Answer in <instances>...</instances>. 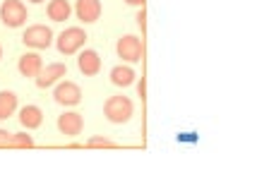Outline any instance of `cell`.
<instances>
[{
  "label": "cell",
  "instance_id": "1",
  "mask_svg": "<svg viewBox=\"0 0 257 192\" xmlns=\"http://www.w3.org/2000/svg\"><path fill=\"white\" fill-rule=\"evenodd\" d=\"M133 111H135L133 101H130L127 96H123V94L111 96V99L106 101V106H103V115H106L111 123H115V125L127 123V120L133 118Z\"/></svg>",
  "mask_w": 257,
  "mask_h": 192
},
{
  "label": "cell",
  "instance_id": "2",
  "mask_svg": "<svg viewBox=\"0 0 257 192\" xmlns=\"http://www.w3.org/2000/svg\"><path fill=\"white\" fill-rule=\"evenodd\" d=\"M0 20L10 29L22 27L27 22V8H24V3L22 0H5L3 8H0Z\"/></svg>",
  "mask_w": 257,
  "mask_h": 192
},
{
  "label": "cell",
  "instance_id": "3",
  "mask_svg": "<svg viewBox=\"0 0 257 192\" xmlns=\"http://www.w3.org/2000/svg\"><path fill=\"white\" fill-rule=\"evenodd\" d=\"M87 41V34H84V29H79V27H70L65 29L63 34L58 36V51L63 53V56H72V53H77L79 48L84 46Z\"/></svg>",
  "mask_w": 257,
  "mask_h": 192
},
{
  "label": "cell",
  "instance_id": "4",
  "mask_svg": "<svg viewBox=\"0 0 257 192\" xmlns=\"http://www.w3.org/2000/svg\"><path fill=\"white\" fill-rule=\"evenodd\" d=\"M115 53H118V58H123L125 63H137V60H142V56H145V44L137 36L127 34L123 39H118Z\"/></svg>",
  "mask_w": 257,
  "mask_h": 192
},
{
  "label": "cell",
  "instance_id": "5",
  "mask_svg": "<svg viewBox=\"0 0 257 192\" xmlns=\"http://www.w3.org/2000/svg\"><path fill=\"white\" fill-rule=\"evenodd\" d=\"M24 46H29V48H48V46L53 44V32L46 27V24H34L29 27L22 36Z\"/></svg>",
  "mask_w": 257,
  "mask_h": 192
},
{
  "label": "cell",
  "instance_id": "6",
  "mask_svg": "<svg viewBox=\"0 0 257 192\" xmlns=\"http://www.w3.org/2000/svg\"><path fill=\"white\" fill-rule=\"evenodd\" d=\"M53 99H56V103H60V106H77L79 101H82V89H79L75 82H60L56 87V91H53Z\"/></svg>",
  "mask_w": 257,
  "mask_h": 192
},
{
  "label": "cell",
  "instance_id": "7",
  "mask_svg": "<svg viewBox=\"0 0 257 192\" xmlns=\"http://www.w3.org/2000/svg\"><path fill=\"white\" fill-rule=\"evenodd\" d=\"M67 75V68L63 65V63H51V65H46V68H41V72L36 75V87H41V89H46V87H53L60 77H65Z\"/></svg>",
  "mask_w": 257,
  "mask_h": 192
},
{
  "label": "cell",
  "instance_id": "8",
  "mask_svg": "<svg viewBox=\"0 0 257 192\" xmlns=\"http://www.w3.org/2000/svg\"><path fill=\"white\" fill-rule=\"evenodd\" d=\"M58 130L63 132L65 137H77L82 130H84V118L75 111H70V113H63L58 118Z\"/></svg>",
  "mask_w": 257,
  "mask_h": 192
},
{
  "label": "cell",
  "instance_id": "9",
  "mask_svg": "<svg viewBox=\"0 0 257 192\" xmlns=\"http://www.w3.org/2000/svg\"><path fill=\"white\" fill-rule=\"evenodd\" d=\"M77 68L79 72L84 75V77H94V75H99V70H101V58L96 51H82L77 58Z\"/></svg>",
  "mask_w": 257,
  "mask_h": 192
},
{
  "label": "cell",
  "instance_id": "10",
  "mask_svg": "<svg viewBox=\"0 0 257 192\" xmlns=\"http://www.w3.org/2000/svg\"><path fill=\"white\" fill-rule=\"evenodd\" d=\"M75 12H77L79 22L91 24V22H96V20L101 17V3L99 0H77Z\"/></svg>",
  "mask_w": 257,
  "mask_h": 192
},
{
  "label": "cell",
  "instance_id": "11",
  "mask_svg": "<svg viewBox=\"0 0 257 192\" xmlns=\"http://www.w3.org/2000/svg\"><path fill=\"white\" fill-rule=\"evenodd\" d=\"M41 68H44V63H41L39 53H24L20 58V63H17V70H20L22 77H36L41 72Z\"/></svg>",
  "mask_w": 257,
  "mask_h": 192
},
{
  "label": "cell",
  "instance_id": "12",
  "mask_svg": "<svg viewBox=\"0 0 257 192\" xmlns=\"http://www.w3.org/2000/svg\"><path fill=\"white\" fill-rule=\"evenodd\" d=\"M20 123L27 130H36L39 125L44 123V111L39 106H24L22 111H20Z\"/></svg>",
  "mask_w": 257,
  "mask_h": 192
},
{
  "label": "cell",
  "instance_id": "13",
  "mask_svg": "<svg viewBox=\"0 0 257 192\" xmlns=\"http://www.w3.org/2000/svg\"><path fill=\"white\" fill-rule=\"evenodd\" d=\"M46 12H48V17H51L53 22H65L67 17H70V12H72V8H70L67 0H51Z\"/></svg>",
  "mask_w": 257,
  "mask_h": 192
},
{
  "label": "cell",
  "instance_id": "14",
  "mask_svg": "<svg viewBox=\"0 0 257 192\" xmlns=\"http://www.w3.org/2000/svg\"><path fill=\"white\" fill-rule=\"evenodd\" d=\"M135 70L127 68V65H118V68L111 70V82L115 84V87H130L135 82Z\"/></svg>",
  "mask_w": 257,
  "mask_h": 192
},
{
  "label": "cell",
  "instance_id": "15",
  "mask_svg": "<svg viewBox=\"0 0 257 192\" xmlns=\"http://www.w3.org/2000/svg\"><path fill=\"white\" fill-rule=\"evenodd\" d=\"M17 111V94L15 91H0V120H8Z\"/></svg>",
  "mask_w": 257,
  "mask_h": 192
},
{
  "label": "cell",
  "instance_id": "16",
  "mask_svg": "<svg viewBox=\"0 0 257 192\" xmlns=\"http://www.w3.org/2000/svg\"><path fill=\"white\" fill-rule=\"evenodd\" d=\"M8 147H12V149H29V147H34V137L27 135V132L12 135L10 137V144H8Z\"/></svg>",
  "mask_w": 257,
  "mask_h": 192
},
{
  "label": "cell",
  "instance_id": "17",
  "mask_svg": "<svg viewBox=\"0 0 257 192\" xmlns=\"http://www.w3.org/2000/svg\"><path fill=\"white\" fill-rule=\"evenodd\" d=\"M87 147H91V149H113L115 147V142L113 139H108V137H91L89 142H87Z\"/></svg>",
  "mask_w": 257,
  "mask_h": 192
},
{
  "label": "cell",
  "instance_id": "18",
  "mask_svg": "<svg viewBox=\"0 0 257 192\" xmlns=\"http://www.w3.org/2000/svg\"><path fill=\"white\" fill-rule=\"evenodd\" d=\"M10 137H12V132L0 127V147H8V144H10Z\"/></svg>",
  "mask_w": 257,
  "mask_h": 192
},
{
  "label": "cell",
  "instance_id": "19",
  "mask_svg": "<svg viewBox=\"0 0 257 192\" xmlns=\"http://www.w3.org/2000/svg\"><path fill=\"white\" fill-rule=\"evenodd\" d=\"M137 24H140V29H142V34H145V29H147V12H145V8H142V12L137 15Z\"/></svg>",
  "mask_w": 257,
  "mask_h": 192
},
{
  "label": "cell",
  "instance_id": "20",
  "mask_svg": "<svg viewBox=\"0 0 257 192\" xmlns=\"http://www.w3.org/2000/svg\"><path fill=\"white\" fill-rule=\"evenodd\" d=\"M137 94H140V96H142V99H145L147 96V87H145V77L140 79V82H137Z\"/></svg>",
  "mask_w": 257,
  "mask_h": 192
},
{
  "label": "cell",
  "instance_id": "21",
  "mask_svg": "<svg viewBox=\"0 0 257 192\" xmlns=\"http://www.w3.org/2000/svg\"><path fill=\"white\" fill-rule=\"evenodd\" d=\"M127 5H135V8H145V3L147 0H125Z\"/></svg>",
  "mask_w": 257,
  "mask_h": 192
},
{
  "label": "cell",
  "instance_id": "22",
  "mask_svg": "<svg viewBox=\"0 0 257 192\" xmlns=\"http://www.w3.org/2000/svg\"><path fill=\"white\" fill-rule=\"evenodd\" d=\"M29 3H44V0H29Z\"/></svg>",
  "mask_w": 257,
  "mask_h": 192
},
{
  "label": "cell",
  "instance_id": "23",
  "mask_svg": "<svg viewBox=\"0 0 257 192\" xmlns=\"http://www.w3.org/2000/svg\"><path fill=\"white\" fill-rule=\"evenodd\" d=\"M0 58H3V46H0Z\"/></svg>",
  "mask_w": 257,
  "mask_h": 192
}]
</instances>
